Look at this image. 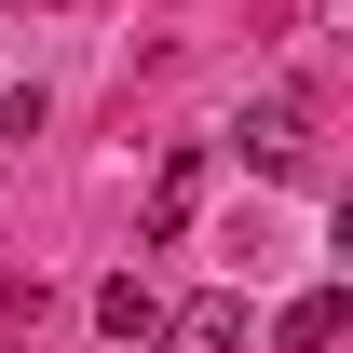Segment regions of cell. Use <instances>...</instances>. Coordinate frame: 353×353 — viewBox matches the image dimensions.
I'll use <instances>...</instances> for the list:
<instances>
[{
  "label": "cell",
  "instance_id": "6da1fadb",
  "mask_svg": "<svg viewBox=\"0 0 353 353\" xmlns=\"http://www.w3.org/2000/svg\"><path fill=\"white\" fill-rule=\"evenodd\" d=\"M150 340L163 353H245V299H190V312H163Z\"/></svg>",
  "mask_w": 353,
  "mask_h": 353
},
{
  "label": "cell",
  "instance_id": "7a4b0ae2",
  "mask_svg": "<svg viewBox=\"0 0 353 353\" xmlns=\"http://www.w3.org/2000/svg\"><path fill=\"white\" fill-rule=\"evenodd\" d=\"M340 326H353V299H340V285H312V299H285V312H272V340H285V353H326Z\"/></svg>",
  "mask_w": 353,
  "mask_h": 353
},
{
  "label": "cell",
  "instance_id": "3957f363",
  "mask_svg": "<svg viewBox=\"0 0 353 353\" xmlns=\"http://www.w3.org/2000/svg\"><path fill=\"white\" fill-rule=\"evenodd\" d=\"M95 326H109V340H150V326H163V299H150V285H136V272H109V285H95Z\"/></svg>",
  "mask_w": 353,
  "mask_h": 353
},
{
  "label": "cell",
  "instance_id": "277c9868",
  "mask_svg": "<svg viewBox=\"0 0 353 353\" xmlns=\"http://www.w3.org/2000/svg\"><path fill=\"white\" fill-rule=\"evenodd\" d=\"M245 150L285 163V150H299V95H259V109H245Z\"/></svg>",
  "mask_w": 353,
  "mask_h": 353
}]
</instances>
